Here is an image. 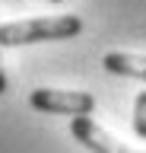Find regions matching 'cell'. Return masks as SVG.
<instances>
[{
    "instance_id": "6da1fadb",
    "label": "cell",
    "mask_w": 146,
    "mask_h": 153,
    "mask_svg": "<svg viewBox=\"0 0 146 153\" xmlns=\"http://www.w3.org/2000/svg\"><path fill=\"white\" fill-rule=\"evenodd\" d=\"M83 32V19L73 13L64 16H35V19H16L0 26V48L16 45H35V42H64Z\"/></svg>"
},
{
    "instance_id": "7a4b0ae2",
    "label": "cell",
    "mask_w": 146,
    "mask_h": 153,
    "mask_svg": "<svg viewBox=\"0 0 146 153\" xmlns=\"http://www.w3.org/2000/svg\"><path fill=\"white\" fill-rule=\"evenodd\" d=\"M29 105L35 112L48 115H70V118H89L95 108V96L86 89H51V86H38L29 93Z\"/></svg>"
},
{
    "instance_id": "3957f363",
    "label": "cell",
    "mask_w": 146,
    "mask_h": 153,
    "mask_svg": "<svg viewBox=\"0 0 146 153\" xmlns=\"http://www.w3.org/2000/svg\"><path fill=\"white\" fill-rule=\"evenodd\" d=\"M70 134L76 137V143H83L89 153H146V150H134V147H127L114 137V134H108L102 124H95L92 118H73L70 121Z\"/></svg>"
},
{
    "instance_id": "277c9868",
    "label": "cell",
    "mask_w": 146,
    "mask_h": 153,
    "mask_svg": "<svg viewBox=\"0 0 146 153\" xmlns=\"http://www.w3.org/2000/svg\"><path fill=\"white\" fill-rule=\"evenodd\" d=\"M102 67L108 74L117 76H134V80H146V54H130V51H108L102 57Z\"/></svg>"
},
{
    "instance_id": "5b68a950",
    "label": "cell",
    "mask_w": 146,
    "mask_h": 153,
    "mask_svg": "<svg viewBox=\"0 0 146 153\" xmlns=\"http://www.w3.org/2000/svg\"><path fill=\"white\" fill-rule=\"evenodd\" d=\"M134 134L146 140V89L134 99Z\"/></svg>"
},
{
    "instance_id": "8992f818",
    "label": "cell",
    "mask_w": 146,
    "mask_h": 153,
    "mask_svg": "<svg viewBox=\"0 0 146 153\" xmlns=\"http://www.w3.org/2000/svg\"><path fill=\"white\" fill-rule=\"evenodd\" d=\"M7 93V70H3V57H0V96Z\"/></svg>"
},
{
    "instance_id": "52a82bcc",
    "label": "cell",
    "mask_w": 146,
    "mask_h": 153,
    "mask_svg": "<svg viewBox=\"0 0 146 153\" xmlns=\"http://www.w3.org/2000/svg\"><path fill=\"white\" fill-rule=\"evenodd\" d=\"M51 3H60V0H51Z\"/></svg>"
}]
</instances>
